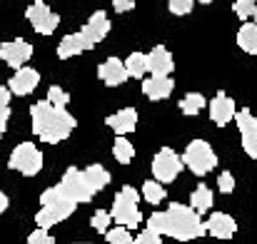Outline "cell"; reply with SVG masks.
<instances>
[{
	"label": "cell",
	"mask_w": 257,
	"mask_h": 244,
	"mask_svg": "<svg viewBox=\"0 0 257 244\" xmlns=\"http://www.w3.org/2000/svg\"><path fill=\"white\" fill-rule=\"evenodd\" d=\"M112 10L115 13H130V10H135V0H112Z\"/></svg>",
	"instance_id": "37"
},
{
	"label": "cell",
	"mask_w": 257,
	"mask_h": 244,
	"mask_svg": "<svg viewBox=\"0 0 257 244\" xmlns=\"http://www.w3.org/2000/svg\"><path fill=\"white\" fill-rule=\"evenodd\" d=\"M10 90L0 87V137L5 135L8 130V120H10Z\"/></svg>",
	"instance_id": "28"
},
{
	"label": "cell",
	"mask_w": 257,
	"mask_h": 244,
	"mask_svg": "<svg viewBox=\"0 0 257 244\" xmlns=\"http://www.w3.org/2000/svg\"><path fill=\"white\" fill-rule=\"evenodd\" d=\"M97 78L105 82V85H110V87H117V85H122V82L127 80L130 75H127L125 63H122L120 58H107L105 63H100Z\"/></svg>",
	"instance_id": "17"
},
{
	"label": "cell",
	"mask_w": 257,
	"mask_h": 244,
	"mask_svg": "<svg viewBox=\"0 0 257 244\" xmlns=\"http://www.w3.org/2000/svg\"><path fill=\"white\" fill-rule=\"evenodd\" d=\"M172 15H190L195 8V0H168Z\"/></svg>",
	"instance_id": "33"
},
{
	"label": "cell",
	"mask_w": 257,
	"mask_h": 244,
	"mask_svg": "<svg viewBox=\"0 0 257 244\" xmlns=\"http://www.w3.org/2000/svg\"><path fill=\"white\" fill-rule=\"evenodd\" d=\"M125 70H127L130 78L143 80L145 73H150V70H148V55H145V53H130L127 60H125Z\"/></svg>",
	"instance_id": "24"
},
{
	"label": "cell",
	"mask_w": 257,
	"mask_h": 244,
	"mask_svg": "<svg viewBox=\"0 0 257 244\" xmlns=\"http://www.w3.org/2000/svg\"><path fill=\"white\" fill-rule=\"evenodd\" d=\"M8 167L15 169V172H20V174H25V177H35L43 169V152L33 142H20L10 152Z\"/></svg>",
	"instance_id": "6"
},
{
	"label": "cell",
	"mask_w": 257,
	"mask_h": 244,
	"mask_svg": "<svg viewBox=\"0 0 257 244\" xmlns=\"http://www.w3.org/2000/svg\"><path fill=\"white\" fill-rule=\"evenodd\" d=\"M207 107H210V120H212L217 127H225L227 122H232V120L237 117L235 100H232L230 95H225V92H217V95L207 102Z\"/></svg>",
	"instance_id": "13"
},
{
	"label": "cell",
	"mask_w": 257,
	"mask_h": 244,
	"mask_svg": "<svg viewBox=\"0 0 257 244\" xmlns=\"http://www.w3.org/2000/svg\"><path fill=\"white\" fill-rule=\"evenodd\" d=\"M205 227H207V234H212L215 239H232L237 232V222L225 212H212Z\"/></svg>",
	"instance_id": "15"
},
{
	"label": "cell",
	"mask_w": 257,
	"mask_h": 244,
	"mask_svg": "<svg viewBox=\"0 0 257 244\" xmlns=\"http://www.w3.org/2000/svg\"><path fill=\"white\" fill-rule=\"evenodd\" d=\"M110 222H112V214L105 212V209H97V212L92 214V219H90L92 229L100 232V234H107V232H110Z\"/></svg>",
	"instance_id": "30"
},
{
	"label": "cell",
	"mask_w": 257,
	"mask_h": 244,
	"mask_svg": "<svg viewBox=\"0 0 257 244\" xmlns=\"http://www.w3.org/2000/svg\"><path fill=\"white\" fill-rule=\"evenodd\" d=\"M217 187H220L222 194H232V192H235V177H232V172L225 169V172L217 177Z\"/></svg>",
	"instance_id": "34"
},
{
	"label": "cell",
	"mask_w": 257,
	"mask_h": 244,
	"mask_svg": "<svg viewBox=\"0 0 257 244\" xmlns=\"http://www.w3.org/2000/svg\"><path fill=\"white\" fill-rule=\"evenodd\" d=\"M148 70H150V75L170 78V73L175 70V58H172V53L165 45H155L148 53Z\"/></svg>",
	"instance_id": "14"
},
{
	"label": "cell",
	"mask_w": 257,
	"mask_h": 244,
	"mask_svg": "<svg viewBox=\"0 0 257 244\" xmlns=\"http://www.w3.org/2000/svg\"><path fill=\"white\" fill-rule=\"evenodd\" d=\"M28 244H55V239H53V234H48V229H35V232H30Z\"/></svg>",
	"instance_id": "35"
},
{
	"label": "cell",
	"mask_w": 257,
	"mask_h": 244,
	"mask_svg": "<svg viewBox=\"0 0 257 244\" xmlns=\"http://www.w3.org/2000/svg\"><path fill=\"white\" fill-rule=\"evenodd\" d=\"M252 18H255V25H257V10H255V15H252Z\"/></svg>",
	"instance_id": "40"
},
{
	"label": "cell",
	"mask_w": 257,
	"mask_h": 244,
	"mask_svg": "<svg viewBox=\"0 0 257 244\" xmlns=\"http://www.w3.org/2000/svg\"><path fill=\"white\" fill-rule=\"evenodd\" d=\"M133 244H163V237L155 234V232H150V229H145L140 237H135V242Z\"/></svg>",
	"instance_id": "36"
},
{
	"label": "cell",
	"mask_w": 257,
	"mask_h": 244,
	"mask_svg": "<svg viewBox=\"0 0 257 244\" xmlns=\"http://www.w3.org/2000/svg\"><path fill=\"white\" fill-rule=\"evenodd\" d=\"M80 244H83V242H80Z\"/></svg>",
	"instance_id": "41"
},
{
	"label": "cell",
	"mask_w": 257,
	"mask_h": 244,
	"mask_svg": "<svg viewBox=\"0 0 257 244\" xmlns=\"http://www.w3.org/2000/svg\"><path fill=\"white\" fill-rule=\"evenodd\" d=\"M38 82H40L38 70H33V68H23V70H18V73L10 78V82H8V90H10L13 95L25 97V95H30V92L38 87Z\"/></svg>",
	"instance_id": "18"
},
{
	"label": "cell",
	"mask_w": 257,
	"mask_h": 244,
	"mask_svg": "<svg viewBox=\"0 0 257 244\" xmlns=\"http://www.w3.org/2000/svg\"><path fill=\"white\" fill-rule=\"evenodd\" d=\"M200 3H205V5H210V3H212V0H200Z\"/></svg>",
	"instance_id": "39"
},
{
	"label": "cell",
	"mask_w": 257,
	"mask_h": 244,
	"mask_svg": "<svg viewBox=\"0 0 257 244\" xmlns=\"http://www.w3.org/2000/svg\"><path fill=\"white\" fill-rule=\"evenodd\" d=\"M212 189L207 184H197L190 194V207L197 212V214H205L207 209H212Z\"/></svg>",
	"instance_id": "20"
},
{
	"label": "cell",
	"mask_w": 257,
	"mask_h": 244,
	"mask_svg": "<svg viewBox=\"0 0 257 244\" xmlns=\"http://www.w3.org/2000/svg\"><path fill=\"white\" fill-rule=\"evenodd\" d=\"M60 189H63L75 204L90 202V199L95 197L92 187L87 184V179H85V172L78 169V167H68V169H65V174H63V179H60Z\"/></svg>",
	"instance_id": "8"
},
{
	"label": "cell",
	"mask_w": 257,
	"mask_h": 244,
	"mask_svg": "<svg viewBox=\"0 0 257 244\" xmlns=\"http://www.w3.org/2000/svg\"><path fill=\"white\" fill-rule=\"evenodd\" d=\"M85 43H83V38L78 35V33H73V35H65L63 40H60V45H58V58L60 60H68V58H75V55H80V53H85Z\"/></svg>",
	"instance_id": "21"
},
{
	"label": "cell",
	"mask_w": 257,
	"mask_h": 244,
	"mask_svg": "<svg viewBox=\"0 0 257 244\" xmlns=\"http://www.w3.org/2000/svg\"><path fill=\"white\" fill-rule=\"evenodd\" d=\"M148 229L160 234V237H172L177 242H190L197 237H205L207 227L200 219V214L180 202H172L165 212H153L148 217Z\"/></svg>",
	"instance_id": "1"
},
{
	"label": "cell",
	"mask_w": 257,
	"mask_h": 244,
	"mask_svg": "<svg viewBox=\"0 0 257 244\" xmlns=\"http://www.w3.org/2000/svg\"><path fill=\"white\" fill-rule=\"evenodd\" d=\"M30 58H33V45L23 38H15V40L0 45V60L5 65H10L13 70H23Z\"/></svg>",
	"instance_id": "11"
},
{
	"label": "cell",
	"mask_w": 257,
	"mask_h": 244,
	"mask_svg": "<svg viewBox=\"0 0 257 244\" xmlns=\"http://www.w3.org/2000/svg\"><path fill=\"white\" fill-rule=\"evenodd\" d=\"M25 18L33 25V30L40 33V35H53L58 30V23H60L58 13L50 10V5L45 0H33L25 10Z\"/></svg>",
	"instance_id": "7"
},
{
	"label": "cell",
	"mask_w": 257,
	"mask_h": 244,
	"mask_svg": "<svg viewBox=\"0 0 257 244\" xmlns=\"http://www.w3.org/2000/svg\"><path fill=\"white\" fill-rule=\"evenodd\" d=\"M237 130H240V137H242V150L247 157L257 160V117L245 107V110H237Z\"/></svg>",
	"instance_id": "12"
},
{
	"label": "cell",
	"mask_w": 257,
	"mask_h": 244,
	"mask_svg": "<svg viewBox=\"0 0 257 244\" xmlns=\"http://www.w3.org/2000/svg\"><path fill=\"white\" fill-rule=\"evenodd\" d=\"M8 204H10V202H8V197H5V192L0 189V214H3V212L8 209Z\"/></svg>",
	"instance_id": "38"
},
{
	"label": "cell",
	"mask_w": 257,
	"mask_h": 244,
	"mask_svg": "<svg viewBox=\"0 0 257 244\" xmlns=\"http://www.w3.org/2000/svg\"><path fill=\"white\" fill-rule=\"evenodd\" d=\"M112 157H115L120 164H130L133 157H135L133 142H127L125 137H115V142H112Z\"/></svg>",
	"instance_id": "25"
},
{
	"label": "cell",
	"mask_w": 257,
	"mask_h": 244,
	"mask_svg": "<svg viewBox=\"0 0 257 244\" xmlns=\"http://www.w3.org/2000/svg\"><path fill=\"white\" fill-rule=\"evenodd\" d=\"M85 179L87 184L92 187V192L97 194L100 189H105L110 184V172L102 164H90V167H85Z\"/></svg>",
	"instance_id": "23"
},
{
	"label": "cell",
	"mask_w": 257,
	"mask_h": 244,
	"mask_svg": "<svg viewBox=\"0 0 257 244\" xmlns=\"http://www.w3.org/2000/svg\"><path fill=\"white\" fill-rule=\"evenodd\" d=\"M143 197L148 204H160L165 199V184H160L158 179H148L143 184Z\"/></svg>",
	"instance_id": "27"
},
{
	"label": "cell",
	"mask_w": 257,
	"mask_h": 244,
	"mask_svg": "<svg viewBox=\"0 0 257 244\" xmlns=\"http://www.w3.org/2000/svg\"><path fill=\"white\" fill-rule=\"evenodd\" d=\"M172 90H175V80L172 78H163V75H150L148 80L143 82V95L148 100H153V102L170 97Z\"/></svg>",
	"instance_id": "19"
},
{
	"label": "cell",
	"mask_w": 257,
	"mask_h": 244,
	"mask_svg": "<svg viewBox=\"0 0 257 244\" xmlns=\"http://www.w3.org/2000/svg\"><path fill=\"white\" fill-rule=\"evenodd\" d=\"M182 157L170 150V147H163L155 157H153V177L160 182V184H170L177 179V174L182 172Z\"/></svg>",
	"instance_id": "9"
},
{
	"label": "cell",
	"mask_w": 257,
	"mask_h": 244,
	"mask_svg": "<svg viewBox=\"0 0 257 244\" xmlns=\"http://www.w3.org/2000/svg\"><path fill=\"white\" fill-rule=\"evenodd\" d=\"M180 110H182V115L192 117V115H197L200 110H205V97H202L200 92H187V95L180 100Z\"/></svg>",
	"instance_id": "26"
},
{
	"label": "cell",
	"mask_w": 257,
	"mask_h": 244,
	"mask_svg": "<svg viewBox=\"0 0 257 244\" xmlns=\"http://www.w3.org/2000/svg\"><path fill=\"white\" fill-rule=\"evenodd\" d=\"M232 10H235V15H237L242 23H247V18L255 15L257 0H235V3H232Z\"/></svg>",
	"instance_id": "29"
},
{
	"label": "cell",
	"mask_w": 257,
	"mask_h": 244,
	"mask_svg": "<svg viewBox=\"0 0 257 244\" xmlns=\"http://www.w3.org/2000/svg\"><path fill=\"white\" fill-rule=\"evenodd\" d=\"M107 33H110V18L105 15V10L92 13V15H90V20H87L85 25L78 30V35L83 38V43H85L87 50H92L100 40H105V38H107Z\"/></svg>",
	"instance_id": "10"
},
{
	"label": "cell",
	"mask_w": 257,
	"mask_h": 244,
	"mask_svg": "<svg viewBox=\"0 0 257 244\" xmlns=\"http://www.w3.org/2000/svg\"><path fill=\"white\" fill-rule=\"evenodd\" d=\"M75 207H78V204L60 189V184L45 189V192L40 194V212L35 214L38 229H50V227H55L58 222L68 219V217L75 212Z\"/></svg>",
	"instance_id": "3"
},
{
	"label": "cell",
	"mask_w": 257,
	"mask_h": 244,
	"mask_svg": "<svg viewBox=\"0 0 257 244\" xmlns=\"http://www.w3.org/2000/svg\"><path fill=\"white\" fill-rule=\"evenodd\" d=\"M237 45L247 55H257V25L255 23H242V28L237 30Z\"/></svg>",
	"instance_id": "22"
},
{
	"label": "cell",
	"mask_w": 257,
	"mask_h": 244,
	"mask_svg": "<svg viewBox=\"0 0 257 244\" xmlns=\"http://www.w3.org/2000/svg\"><path fill=\"white\" fill-rule=\"evenodd\" d=\"M30 122H33L35 137L43 140L45 145H58V142L68 140L73 135V130L78 127V120L68 110H60V107L50 105L48 100H40L30 107Z\"/></svg>",
	"instance_id": "2"
},
{
	"label": "cell",
	"mask_w": 257,
	"mask_h": 244,
	"mask_svg": "<svg viewBox=\"0 0 257 244\" xmlns=\"http://www.w3.org/2000/svg\"><path fill=\"white\" fill-rule=\"evenodd\" d=\"M105 237H107V242L110 244H133L135 242L127 227H115V229H110Z\"/></svg>",
	"instance_id": "32"
},
{
	"label": "cell",
	"mask_w": 257,
	"mask_h": 244,
	"mask_svg": "<svg viewBox=\"0 0 257 244\" xmlns=\"http://www.w3.org/2000/svg\"><path fill=\"white\" fill-rule=\"evenodd\" d=\"M105 125H107L117 137H125V135L135 132V127H138V110H133V107L117 110L115 115H110V117L105 120Z\"/></svg>",
	"instance_id": "16"
},
{
	"label": "cell",
	"mask_w": 257,
	"mask_h": 244,
	"mask_svg": "<svg viewBox=\"0 0 257 244\" xmlns=\"http://www.w3.org/2000/svg\"><path fill=\"white\" fill-rule=\"evenodd\" d=\"M48 102L55 105V107H60V110H65L68 102H70V95H68L60 85H53V87L48 90Z\"/></svg>",
	"instance_id": "31"
},
{
	"label": "cell",
	"mask_w": 257,
	"mask_h": 244,
	"mask_svg": "<svg viewBox=\"0 0 257 244\" xmlns=\"http://www.w3.org/2000/svg\"><path fill=\"white\" fill-rule=\"evenodd\" d=\"M138 204H140V194H138V189L125 184V187L115 194V199H112V209H110V214H112V219L117 222V227H127V229L140 227L143 214H140Z\"/></svg>",
	"instance_id": "4"
},
{
	"label": "cell",
	"mask_w": 257,
	"mask_h": 244,
	"mask_svg": "<svg viewBox=\"0 0 257 244\" xmlns=\"http://www.w3.org/2000/svg\"><path fill=\"white\" fill-rule=\"evenodd\" d=\"M182 162H185V167H187L192 174L205 177L207 172H212V169L217 167V155H215V150L210 147V142H205V140H192V142L187 145L185 155H182Z\"/></svg>",
	"instance_id": "5"
}]
</instances>
